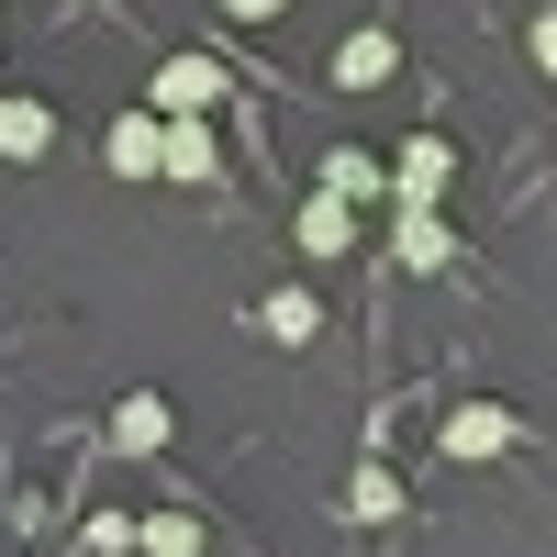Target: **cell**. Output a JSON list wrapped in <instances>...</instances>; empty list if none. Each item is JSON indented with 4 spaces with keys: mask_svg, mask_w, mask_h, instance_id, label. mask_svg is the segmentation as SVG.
<instances>
[{
    "mask_svg": "<svg viewBox=\"0 0 557 557\" xmlns=\"http://www.w3.org/2000/svg\"><path fill=\"white\" fill-rule=\"evenodd\" d=\"M146 101H157L168 123H178V112H212V101H223V67H212V57H168V67L146 78Z\"/></svg>",
    "mask_w": 557,
    "mask_h": 557,
    "instance_id": "2",
    "label": "cell"
},
{
    "mask_svg": "<svg viewBox=\"0 0 557 557\" xmlns=\"http://www.w3.org/2000/svg\"><path fill=\"white\" fill-rule=\"evenodd\" d=\"M401 268H446V223H435V201H401Z\"/></svg>",
    "mask_w": 557,
    "mask_h": 557,
    "instance_id": "11",
    "label": "cell"
},
{
    "mask_svg": "<svg viewBox=\"0 0 557 557\" xmlns=\"http://www.w3.org/2000/svg\"><path fill=\"white\" fill-rule=\"evenodd\" d=\"M323 190H346V201H391V168L368 157V146H335V157H323Z\"/></svg>",
    "mask_w": 557,
    "mask_h": 557,
    "instance_id": "8",
    "label": "cell"
},
{
    "mask_svg": "<svg viewBox=\"0 0 557 557\" xmlns=\"http://www.w3.org/2000/svg\"><path fill=\"white\" fill-rule=\"evenodd\" d=\"M57 146V112L45 101H0V157H45Z\"/></svg>",
    "mask_w": 557,
    "mask_h": 557,
    "instance_id": "10",
    "label": "cell"
},
{
    "mask_svg": "<svg viewBox=\"0 0 557 557\" xmlns=\"http://www.w3.org/2000/svg\"><path fill=\"white\" fill-rule=\"evenodd\" d=\"M223 12H235V23H278V12H290V0H223Z\"/></svg>",
    "mask_w": 557,
    "mask_h": 557,
    "instance_id": "16",
    "label": "cell"
},
{
    "mask_svg": "<svg viewBox=\"0 0 557 557\" xmlns=\"http://www.w3.org/2000/svg\"><path fill=\"white\" fill-rule=\"evenodd\" d=\"M446 168H457L446 134H412V146L391 157V201H446Z\"/></svg>",
    "mask_w": 557,
    "mask_h": 557,
    "instance_id": "4",
    "label": "cell"
},
{
    "mask_svg": "<svg viewBox=\"0 0 557 557\" xmlns=\"http://www.w3.org/2000/svg\"><path fill=\"white\" fill-rule=\"evenodd\" d=\"M346 513H357V524H391V513H401V480H391V469H357V480H346Z\"/></svg>",
    "mask_w": 557,
    "mask_h": 557,
    "instance_id": "12",
    "label": "cell"
},
{
    "mask_svg": "<svg viewBox=\"0 0 557 557\" xmlns=\"http://www.w3.org/2000/svg\"><path fill=\"white\" fill-rule=\"evenodd\" d=\"M146 557H201V524H190V513H157V524H146Z\"/></svg>",
    "mask_w": 557,
    "mask_h": 557,
    "instance_id": "14",
    "label": "cell"
},
{
    "mask_svg": "<svg viewBox=\"0 0 557 557\" xmlns=\"http://www.w3.org/2000/svg\"><path fill=\"white\" fill-rule=\"evenodd\" d=\"M112 168H123V178H168V112H157V101L134 112V123H112Z\"/></svg>",
    "mask_w": 557,
    "mask_h": 557,
    "instance_id": "5",
    "label": "cell"
},
{
    "mask_svg": "<svg viewBox=\"0 0 557 557\" xmlns=\"http://www.w3.org/2000/svg\"><path fill=\"white\" fill-rule=\"evenodd\" d=\"M268 335L301 346V335H312V290H268Z\"/></svg>",
    "mask_w": 557,
    "mask_h": 557,
    "instance_id": "13",
    "label": "cell"
},
{
    "mask_svg": "<svg viewBox=\"0 0 557 557\" xmlns=\"http://www.w3.org/2000/svg\"><path fill=\"white\" fill-rule=\"evenodd\" d=\"M112 446H123V457H157V446H168V401H157V391H134V401L112 412Z\"/></svg>",
    "mask_w": 557,
    "mask_h": 557,
    "instance_id": "9",
    "label": "cell"
},
{
    "mask_svg": "<svg viewBox=\"0 0 557 557\" xmlns=\"http://www.w3.org/2000/svg\"><path fill=\"white\" fill-rule=\"evenodd\" d=\"M357 246V201L346 190H312L301 201V257H346Z\"/></svg>",
    "mask_w": 557,
    "mask_h": 557,
    "instance_id": "7",
    "label": "cell"
},
{
    "mask_svg": "<svg viewBox=\"0 0 557 557\" xmlns=\"http://www.w3.org/2000/svg\"><path fill=\"white\" fill-rule=\"evenodd\" d=\"M535 67L557 78V12H535Z\"/></svg>",
    "mask_w": 557,
    "mask_h": 557,
    "instance_id": "15",
    "label": "cell"
},
{
    "mask_svg": "<svg viewBox=\"0 0 557 557\" xmlns=\"http://www.w3.org/2000/svg\"><path fill=\"white\" fill-rule=\"evenodd\" d=\"M391 67H401V45H391V34H380V23H357V34H346V45H335V89H380V78H391Z\"/></svg>",
    "mask_w": 557,
    "mask_h": 557,
    "instance_id": "6",
    "label": "cell"
},
{
    "mask_svg": "<svg viewBox=\"0 0 557 557\" xmlns=\"http://www.w3.org/2000/svg\"><path fill=\"white\" fill-rule=\"evenodd\" d=\"M168 178H178V190H212V178H223L212 112H178V123H168Z\"/></svg>",
    "mask_w": 557,
    "mask_h": 557,
    "instance_id": "3",
    "label": "cell"
},
{
    "mask_svg": "<svg viewBox=\"0 0 557 557\" xmlns=\"http://www.w3.org/2000/svg\"><path fill=\"white\" fill-rule=\"evenodd\" d=\"M513 435H524V424H513V412H502V401H457L435 446H446V457H469V469H480V457H502Z\"/></svg>",
    "mask_w": 557,
    "mask_h": 557,
    "instance_id": "1",
    "label": "cell"
}]
</instances>
